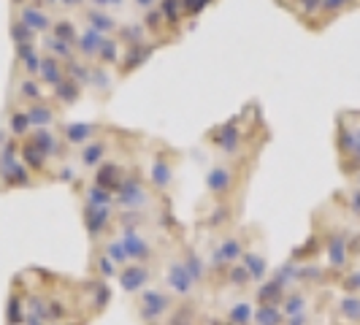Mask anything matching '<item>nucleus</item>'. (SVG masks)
I'll list each match as a JSON object with an SVG mask.
<instances>
[{
	"label": "nucleus",
	"instance_id": "f257e3e1",
	"mask_svg": "<svg viewBox=\"0 0 360 325\" xmlns=\"http://www.w3.org/2000/svg\"><path fill=\"white\" fill-rule=\"evenodd\" d=\"M162 196L152 190V184L133 168L127 174L125 184L120 187V193L114 196V206L117 212H162L165 206H160Z\"/></svg>",
	"mask_w": 360,
	"mask_h": 325
},
{
	"label": "nucleus",
	"instance_id": "f03ea898",
	"mask_svg": "<svg viewBox=\"0 0 360 325\" xmlns=\"http://www.w3.org/2000/svg\"><path fill=\"white\" fill-rule=\"evenodd\" d=\"M158 282L165 288L176 301H198L200 288L198 282L190 276V271L181 260V253H168L158 266Z\"/></svg>",
	"mask_w": 360,
	"mask_h": 325
},
{
	"label": "nucleus",
	"instance_id": "7ed1b4c3",
	"mask_svg": "<svg viewBox=\"0 0 360 325\" xmlns=\"http://www.w3.org/2000/svg\"><path fill=\"white\" fill-rule=\"evenodd\" d=\"M174 307H176V298L160 285H152L141 290L139 295H133V312L141 325H165Z\"/></svg>",
	"mask_w": 360,
	"mask_h": 325
},
{
	"label": "nucleus",
	"instance_id": "20e7f679",
	"mask_svg": "<svg viewBox=\"0 0 360 325\" xmlns=\"http://www.w3.org/2000/svg\"><path fill=\"white\" fill-rule=\"evenodd\" d=\"M0 187H33V171L25 165L14 139L0 152Z\"/></svg>",
	"mask_w": 360,
	"mask_h": 325
},
{
	"label": "nucleus",
	"instance_id": "39448f33",
	"mask_svg": "<svg viewBox=\"0 0 360 325\" xmlns=\"http://www.w3.org/2000/svg\"><path fill=\"white\" fill-rule=\"evenodd\" d=\"M238 184V162L236 160H214L206 168V193L214 200H225L236 193Z\"/></svg>",
	"mask_w": 360,
	"mask_h": 325
},
{
	"label": "nucleus",
	"instance_id": "423d86ee",
	"mask_svg": "<svg viewBox=\"0 0 360 325\" xmlns=\"http://www.w3.org/2000/svg\"><path fill=\"white\" fill-rule=\"evenodd\" d=\"M82 219H84V231L95 247L117 231V209L114 206H82Z\"/></svg>",
	"mask_w": 360,
	"mask_h": 325
},
{
	"label": "nucleus",
	"instance_id": "0eeeda50",
	"mask_svg": "<svg viewBox=\"0 0 360 325\" xmlns=\"http://www.w3.org/2000/svg\"><path fill=\"white\" fill-rule=\"evenodd\" d=\"M212 141L209 144L214 146L217 152L225 158V160H244V130L238 127V120H231V122H225V125H219L217 130H212V136H209Z\"/></svg>",
	"mask_w": 360,
	"mask_h": 325
},
{
	"label": "nucleus",
	"instance_id": "6e6552de",
	"mask_svg": "<svg viewBox=\"0 0 360 325\" xmlns=\"http://www.w3.org/2000/svg\"><path fill=\"white\" fill-rule=\"evenodd\" d=\"M158 279V266H146V263H127L125 269H120L117 282L125 295H139L141 290L152 288V282Z\"/></svg>",
	"mask_w": 360,
	"mask_h": 325
},
{
	"label": "nucleus",
	"instance_id": "1a4fd4ad",
	"mask_svg": "<svg viewBox=\"0 0 360 325\" xmlns=\"http://www.w3.org/2000/svg\"><path fill=\"white\" fill-rule=\"evenodd\" d=\"M108 127L103 122H65V125L60 127V136H63V144L68 146V149H82V146H87L90 141L95 139H101V136H106Z\"/></svg>",
	"mask_w": 360,
	"mask_h": 325
},
{
	"label": "nucleus",
	"instance_id": "9d476101",
	"mask_svg": "<svg viewBox=\"0 0 360 325\" xmlns=\"http://www.w3.org/2000/svg\"><path fill=\"white\" fill-rule=\"evenodd\" d=\"M130 171H133V168H127L125 162H120L117 158H108L98 171H92V184H98V187L108 190L111 196H117V193H120V187L125 184Z\"/></svg>",
	"mask_w": 360,
	"mask_h": 325
},
{
	"label": "nucleus",
	"instance_id": "9b49d317",
	"mask_svg": "<svg viewBox=\"0 0 360 325\" xmlns=\"http://www.w3.org/2000/svg\"><path fill=\"white\" fill-rule=\"evenodd\" d=\"M111 149H114V144H111L108 136H101V139L90 141L87 146H82V149L76 152V165H79V171H98V168L108 160Z\"/></svg>",
	"mask_w": 360,
	"mask_h": 325
},
{
	"label": "nucleus",
	"instance_id": "f8f14e48",
	"mask_svg": "<svg viewBox=\"0 0 360 325\" xmlns=\"http://www.w3.org/2000/svg\"><path fill=\"white\" fill-rule=\"evenodd\" d=\"M174 179H176V165L171 160V155H168V152H165V155H158V158L152 160V165H149L146 181L152 184L155 193L165 196V193L174 187Z\"/></svg>",
	"mask_w": 360,
	"mask_h": 325
},
{
	"label": "nucleus",
	"instance_id": "ddd939ff",
	"mask_svg": "<svg viewBox=\"0 0 360 325\" xmlns=\"http://www.w3.org/2000/svg\"><path fill=\"white\" fill-rule=\"evenodd\" d=\"M17 19L19 22H25L30 30H36L38 36H46V33H52L54 27V14L52 11H46V8H41L38 3H19L17 6Z\"/></svg>",
	"mask_w": 360,
	"mask_h": 325
},
{
	"label": "nucleus",
	"instance_id": "4468645a",
	"mask_svg": "<svg viewBox=\"0 0 360 325\" xmlns=\"http://www.w3.org/2000/svg\"><path fill=\"white\" fill-rule=\"evenodd\" d=\"M27 141L36 146V149H41L49 160H54V158H60L68 146L63 144V136L54 130V127H41V130H33L30 136H27Z\"/></svg>",
	"mask_w": 360,
	"mask_h": 325
},
{
	"label": "nucleus",
	"instance_id": "2eb2a0df",
	"mask_svg": "<svg viewBox=\"0 0 360 325\" xmlns=\"http://www.w3.org/2000/svg\"><path fill=\"white\" fill-rule=\"evenodd\" d=\"M103 41H106V36H103V33H98L95 27L84 25V27H79V38H76V54H79L84 63H98V52H101Z\"/></svg>",
	"mask_w": 360,
	"mask_h": 325
},
{
	"label": "nucleus",
	"instance_id": "dca6fc26",
	"mask_svg": "<svg viewBox=\"0 0 360 325\" xmlns=\"http://www.w3.org/2000/svg\"><path fill=\"white\" fill-rule=\"evenodd\" d=\"M82 17H84V25L95 27V30L103 33V36H117V33H120V25H122L117 14H108L103 8H95V6H87V8L82 11Z\"/></svg>",
	"mask_w": 360,
	"mask_h": 325
},
{
	"label": "nucleus",
	"instance_id": "f3484780",
	"mask_svg": "<svg viewBox=\"0 0 360 325\" xmlns=\"http://www.w3.org/2000/svg\"><path fill=\"white\" fill-rule=\"evenodd\" d=\"M279 307L285 312V317H295V314H304V312H314V293L307 288L290 290L288 295L282 298Z\"/></svg>",
	"mask_w": 360,
	"mask_h": 325
},
{
	"label": "nucleus",
	"instance_id": "a211bd4d",
	"mask_svg": "<svg viewBox=\"0 0 360 325\" xmlns=\"http://www.w3.org/2000/svg\"><path fill=\"white\" fill-rule=\"evenodd\" d=\"M165 325H206V314L198 301H176Z\"/></svg>",
	"mask_w": 360,
	"mask_h": 325
},
{
	"label": "nucleus",
	"instance_id": "6ab92c4d",
	"mask_svg": "<svg viewBox=\"0 0 360 325\" xmlns=\"http://www.w3.org/2000/svg\"><path fill=\"white\" fill-rule=\"evenodd\" d=\"M241 266L247 269V274L252 276L255 285H260V282H266L271 276V266H269V257H266V253L263 250H257V247H252L250 244V250L244 253V257H241Z\"/></svg>",
	"mask_w": 360,
	"mask_h": 325
},
{
	"label": "nucleus",
	"instance_id": "aec40b11",
	"mask_svg": "<svg viewBox=\"0 0 360 325\" xmlns=\"http://www.w3.org/2000/svg\"><path fill=\"white\" fill-rule=\"evenodd\" d=\"M222 317L228 325H255V298H233Z\"/></svg>",
	"mask_w": 360,
	"mask_h": 325
},
{
	"label": "nucleus",
	"instance_id": "412c9836",
	"mask_svg": "<svg viewBox=\"0 0 360 325\" xmlns=\"http://www.w3.org/2000/svg\"><path fill=\"white\" fill-rule=\"evenodd\" d=\"M333 317L339 325H360V295L344 293L333 304Z\"/></svg>",
	"mask_w": 360,
	"mask_h": 325
},
{
	"label": "nucleus",
	"instance_id": "4be33fe9",
	"mask_svg": "<svg viewBox=\"0 0 360 325\" xmlns=\"http://www.w3.org/2000/svg\"><path fill=\"white\" fill-rule=\"evenodd\" d=\"M41 52L54 57V60H60L63 65H68L71 60H76L79 54H76V46L68 44V41H63V38L52 36V33H46V36H41Z\"/></svg>",
	"mask_w": 360,
	"mask_h": 325
},
{
	"label": "nucleus",
	"instance_id": "5701e85b",
	"mask_svg": "<svg viewBox=\"0 0 360 325\" xmlns=\"http://www.w3.org/2000/svg\"><path fill=\"white\" fill-rule=\"evenodd\" d=\"M160 44H141V46H127L125 54H122V63H120V73L127 76V73L139 71L146 60L152 57V52L158 49Z\"/></svg>",
	"mask_w": 360,
	"mask_h": 325
},
{
	"label": "nucleus",
	"instance_id": "b1692460",
	"mask_svg": "<svg viewBox=\"0 0 360 325\" xmlns=\"http://www.w3.org/2000/svg\"><path fill=\"white\" fill-rule=\"evenodd\" d=\"M6 130L14 141H25L30 133H33V125H30V117H27V108H8V120H6Z\"/></svg>",
	"mask_w": 360,
	"mask_h": 325
},
{
	"label": "nucleus",
	"instance_id": "393cba45",
	"mask_svg": "<svg viewBox=\"0 0 360 325\" xmlns=\"http://www.w3.org/2000/svg\"><path fill=\"white\" fill-rule=\"evenodd\" d=\"M82 301H92L90 312H92V314H98V312H103V309L108 307V301H111V290H108L106 282L92 279V282H87V285H84Z\"/></svg>",
	"mask_w": 360,
	"mask_h": 325
},
{
	"label": "nucleus",
	"instance_id": "a878e982",
	"mask_svg": "<svg viewBox=\"0 0 360 325\" xmlns=\"http://www.w3.org/2000/svg\"><path fill=\"white\" fill-rule=\"evenodd\" d=\"M38 82L44 84V87H49V90H54L63 79H65V65L60 63V60H54V57H49V54H44V60H41V68H38Z\"/></svg>",
	"mask_w": 360,
	"mask_h": 325
},
{
	"label": "nucleus",
	"instance_id": "bb28decb",
	"mask_svg": "<svg viewBox=\"0 0 360 325\" xmlns=\"http://www.w3.org/2000/svg\"><path fill=\"white\" fill-rule=\"evenodd\" d=\"M27 117H30V125L33 130H41V127H54L57 125V108L49 103V101H41V103H33L27 106Z\"/></svg>",
	"mask_w": 360,
	"mask_h": 325
},
{
	"label": "nucleus",
	"instance_id": "cd10ccee",
	"mask_svg": "<svg viewBox=\"0 0 360 325\" xmlns=\"http://www.w3.org/2000/svg\"><path fill=\"white\" fill-rule=\"evenodd\" d=\"M117 38L125 44V46H141V44H149V30H146L144 22H136V19H127L120 25V33Z\"/></svg>",
	"mask_w": 360,
	"mask_h": 325
},
{
	"label": "nucleus",
	"instance_id": "c85d7f7f",
	"mask_svg": "<svg viewBox=\"0 0 360 325\" xmlns=\"http://www.w3.org/2000/svg\"><path fill=\"white\" fill-rule=\"evenodd\" d=\"M217 288H231V290H236V293H247L250 288H255V282H252V276L247 274V269H244L241 263H236V266H231V269L225 271V276L219 279Z\"/></svg>",
	"mask_w": 360,
	"mask_h": 325
},
{
	"label": "nucleus",
	"instance_id": "c756f323",
	"mask_svg": "<svg viewBox=\"0 0 360 325\" xmlns=\"http://www.w3.org/2000/svg\"><path fill=\"white\" fill-rule=\"evenodd\" d=\"M19 155H22V160H25V165L33 171V174H46L49 171V158L41 152V149H36V146L30 144L27 139L25 141H19Z\"/></svg>",
	"mask_w": 360,
	"mask_h": 325
},
{
	"label": "nucleus",
	"instance_id": "7c9ffc66",
	"mask_svg": "<svg viewBox=\"0 0 360 325\" xmlns=\"http://www.w3.org/2000/svg\"><path fill=\"white\" fill-rule=\"evenodd\" d=\"M288 295V290L282 288L274 276H269L266 282H260V285H255V304H282V298Z\"/></svg>",
	"mask_w": 360,
	"mask_h": 325
},
{
	"label": "nucleus",
	"instance_id": "2f4dec72",
	"mask_svg": "<svg viewBox=\"0 0 360 325\" xmlns=\"http://www.w3.org/2000/svg\"><path fill=\"white\" fill-rule=\"evenodd\" d=\"M98 250H101V253L106 255V257L111 260V263H117L120 269H125L127 263H130V260H127L125 244H122V238L117 236V231H114V234L108 236V238H103V241L98 244Z\"/></svg>",
	"mask_w": 360,
	"mask_h": 325
},
{
	"label": "nucleus",
	"instance_id": "473e14b6",
	"mask_svg": "<svg viewBox=\"0 0 360 325\" xmlns=\"http://www.w3.org/2000/svg\"><path fill=\"white\" fill-rule=\"evenodd\" d=\"M14 92L19 95L17 101H27L30 106H33V103H41V101H46L44 84H41L38 79H27V76H22L17 84H14Z\"/></svg>",
	"mask_w": 360,
	"mask_h": 325
},
{
	"label": "nucleus",
	"instance_id": "72a5a7b5",
	"mask_svg": "<svg viewBox=\"0 0 360 325\" xmlns=\"http://www.w3.org/2000/svg\"><path fill=\"white\" fill-rule=\"evenodd\" d=\"M122 41L117 36H106L103 41V46H101V52H98V63L101 65H106V68H120V63H122Z\"/></svg>",
	"mask_w": 360,
	"mask_h": 325
},
{
	"label": "nucleus",
	"instance_id": "f704fd0d",
	"mask_svg": "<svg viewBox=\"0 0 360 325\" xmlns=\"http://www.w3.org/2000/svg\"><path fill=\"white\" fill-rule=\"evenodd\" d=\"M114 87V68H106L101 63H92V73H90V90L95 95H108Z\"/></svg>",
	"mask_w": 360,
	"mask_h": 325
},
{
	"label": "nucleus",
	"instance_id": "c9c22d12",
	"mask_svg": "<svg viewBox=\"0 0 360 325\" xmlns=\"http://www.w3.org/2000/svg\"><path fill=\"white\" fill-rule=\"evenodd\" d=\"M90 271L95 274V279H101V282H108V279H117V274H120V266L117 263H111L106 255L101 253L98 247H95V253L90 257Z\"/></svg>",
	"mask_w": 360,
	"mask_h": 325
},
{
	"label": "nucleus",
	"instance_id": "e433bc0d",
	"mask_svg": "<svg viewBox=\"0 0 360 325\" xmlns=\"http://www.w3.org/2000/svg\"><path fill=\"white\" fill-rule=\"evenodd\" d=\"M82 90H84V87H79L73 79L65 76V79H63V82L52 90V98L60 103V106H73V103L82 98Z\"/></svg>",
	"mask_w": 360,
	"mask_h": 325
},
{
	"label": "nucleus",
	"instance_id": "4c0bfd02",
	"mask_svg": "<svg viewBox=\"0 0 360 325\" xmlns=\"http://www.w3.org/2000/svg\"><path fill=\"white\" fill-rule=\"evenodd\" d=\"M285 312L276 304H255V325H285Z\"/></svg>",
	"mask_w": 360,
	"mask_h": 325
},
{
	"label": "nucleus",
	"instance_id": "58836bf2",
	"mask_svg": "<svg viewBox=\"0 0 360 325\" xmlns=\"http://www.w3.org/2000/svg\"><path fill=\"white\" fill-rule=\"evenodd\" d=\"M27 320V307H25V295L11 293L8 304H6V325H25Z\"/></svg>",
	"mask_w": 360,
	"mask_h": 325
},
{
	"label": "nucleus",
	"instance_id": "ea45409f",
	"mask_svg": "<svg viewBox=\"0 0 360 325\" xmlns=\"http://www.w3.org/2000/svg\"><path fill=\"white\" fill-rule=\"evenodd\" d=\"M82 206H114V196L103 190V187H98V184H87L84 190H82ZM117 209V206H114Z\"/></svg>",
	"mask_w": 360,
	"mask_h": 325
},
{
	"label": "nucleus",
	"instance_id": "a19ab883",
	"mask_svg": "<svg viewBox=\"0 0 360 325\" xmlns=\"http://www.w3.org/2000/svg\"><path fill=\"white\" fill-rule=\"evenodd\" d=\"M90 73H92V63H84L82 57H76V60H71L65 65V76L73 79L79 87H90Z\"/></svg>",
	"mask_w": 360,
	"mask_h": 325
},
{
	"label": "nucleus",
	"instance_id": "79ce46f5",
	"mask_svg": "<svg viewBox=\"0 0 360 325\" xmlns=\"http://www.w3.org/2000/svg\"><path fill=\"white\" fill-rule=\"evenodd\" d=\"M11 41H14V46H27V44H38L41 36H38L36 30H30L25 22H19L17 17L11 19Z\"/></svg>",
	"mask_w": 360,
	"mask_h": 325
},
{
	"label": "nucleus",
	"instance_id": "37998d69",
	"mask_svg": "<svg viewBox=\"0 0 360 325\" xmlns=\"http://www.w3.org/2000/svg\"><path fill=\"white\" fill-rule=\"evenodd\" d=\"M52 36L63 38V41H68V44H73V46H76V38H79V27L73 25L71 17H57V19H54Z\"/></svg>",
	"mask_w": 360,
	"mask_h": 325
},
{
	"label": "nucleus",
	"instance_id": "c03bdc74",
	"mask_svg": "<svg viewBox=\"0 0 360 325\" xmlns=\"http://www.w3.org/2000/svg\"><path fill=\"white\" fill-rule=\"evenodd\" d=\"M158 8L162 11V17H165V22H168L171 27H176L181 19H184V6H181V0H162Z\"/></svg>",
	"mask_w": 360,
	"mask_h": 325
},
{
	"label": "nucleus",
	"instance_id": "a18cd8bd",
	"mask_svg": "<svg viewBox=\"0 0 360 325\" xmlns=\"http://www.w3.org/2000/svg\"><path fill=\"white\" fill-rule=\"evenodd\" d=\"M339 288H342L344 293L360 295V266H355V269H347L344 274H339Z\"/></svg>",
	"mask_w": 360,
	"mask_h": 325
},
{
	"label": "nucleus",
	"instance_id": "49530a36",
	"mask_svg": "<svg viewBox=\"0 0 360 325\" xmlns=\"http://www.w3.org/2000/svg\"><path fill=\"white\" fill-rule=\"evenodd\" d=\"M342 198H344V206H347V212L349 215H355V217H360V187H347L342 193Z\"/></svg>",
	"mask_w": 360,
	"mask_h": 325
},
{
	"label": "nucleus",
	"instance_id": "de8ad7c7",
	"mask_svg": "<svg viewBox=\"0 0 360 325\" xmlns=\"http://www.w3.org/2000/svg\"><path fill=\"white\" fill-rule=\"evenodd\" d=\"M90 6H95V8H103V11H108V14H125L127 8V0H90Z\"/></svg>",
	"mask_w": 360,
	"mask_h": 325
},
{
	"label": "nucleus",
	"instance_id": "09e8293b",
	"mask_svg": "<svg viewBox=\"0 0 360 325\" xmlns=\"http://www.w3.org/2000/svg\"><path fill=\"white\" fill-rule=\"evenodd\" d=\"M214 0H181V6H184V17H198L206 11V6H212Z\"/></svg>",
	"mask_w": 360,
	"mask_h": 325
},
{
	"label": "nucleus",
	"instance_id": "8fccbe9b",
	"mask_svg": "<svg viewBox=\"0 0 360 325\" xmlns=\"http://www.w3.org/2000/svg\"><path fill=\"white\" fill-rule=\"evenodd\" d=\"M344 8H347V0H323L320 14H330V17H336V14H342Z\"/></svg>",
	"mask_w": 360,
	"mask_h": 325
},
{
	"label": "nucleus",
	"instance_id": "3c124183",
	"mask_svg": "<svg viewBox=\"0 0 360 325\" xmlns=\"http://www.w3.org/2000/svg\"><path fill=\"white\" fill-rule=\"evenodd\" d=\"M130 3H133V6H136V8L141 11V14H146V11H152V8H158V6H160L162 0H130Z\"/></svg>",
	"mask_w": 360,
	"mask_h": 325
},
{
	"label": "nucleus",
	"instance_id": "603ef678",
	"mask_svg": "<svg viewBox=\"0 0 360 325\" xmlns=\"http://www.w3.org/2000/svg\"><path fill=\"white\" fill-rule=\"evenodd\" d=\"M11 141V136H8V130H6V125H0V152L6 149V144Z\"/></svg>",
	"mask_w": 360,
	"mask_h": 325
},
{
	"label": "nucleus",
	"instance_id": "864d4df0",
	"mask_svg": "<svg viewBox=\"0 0 360 325\" xmlns=\"http://www.w3.org/2000/svg\"><path fill=\"white\" fill-rule=\"evenodd\" d=\"M68 3H71V8H82L87 0H68Z\"/></svg>",
	"mask_w": 360,
	"mask_h": 325
},
{
	"label": "nucleus",
	"instance_id": "5fc2aeb1",
	"mask_svg": "<svg viewBox=\"0 0 360 325\" xmlns=\"http://www.w3.org/2000/svg\"><path fill=\"white\" fill-rule=\"evenodd\" d=\"M349 179H352V184H355V187H360V171H358V174H352Z\"/></svg>",
	"mask_w": 360,
	"mask_h": 325
},
{
	"label": "nucleus",
	"instance_id": "6e6d98bb",
	"mask_svg": "<svg viewBox=\"0 0 360 325\" xmlns=\"http://www.w3.org/2000/svg\"><path fill=\"white\" fill-rule=\"evenodd\" d=\"M44 325H65V323H44Z\"/></svg>",
	"mask_w": 360,
	"mask_h": 325
},
{
	"label": "nucleus",
	"instance_id": "4d7b16f0",
	"mask_svg": "<svg viewBox=\"0 0 360 325\" xmlns=\"http://www.w3.org/2000/svg\"><path fill=\"white\" fill-rule=\"evenodd\" d=\"M279 3H285V6H290V0H279Z\"/></svg>",
	"mask_w": 360,
	"mask_h": 325
}]
</instances>
